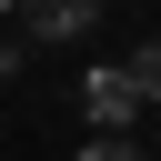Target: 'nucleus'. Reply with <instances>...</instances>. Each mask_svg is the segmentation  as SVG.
<instances>
[{"instance_id": "obj_5", "label": "nucleus", "mask_w": 161, "mask_h": 161, "mask_svg": "<svg viewBox=\"0 0 161 161\" xmlns=\"http://www.w3.org/2000/svg\"><path fill=\"white\" fill-rule=\"evenodd\" d=\"M10 70H20V40H10V30H0V80H10Z\"/></svg>"}, {"instance_id": "obj_6", "label": "nucleus", "mask_w": 161, "mask_h": 161, "mask_svg": "<svg viewBox=\"0 0 161 161\" xmlns=\"http://www.w3.org/2000/svg\"><path fill=\"white\" fill-rule=\"evenodd\" d=\"M0 10H10V0H0Z\"/></svg>"}, {"instance_id": "obj_2", "label": "nucleus", "mask_w": 161, "mask_h": 161, "mask_svg": "<svg viewBox=\"0 0 161 161\" xmlns=\"http://www.w3.org/2000/svg\"><path fill=\"white\" fill-rule=\"evenodd\" d=\"M20 20H30V40H80L101 20V0H20Z\"/></svg>"}, {"instance_id": "obj_1", "label": "nucleus", "mask_w": 161, "mask_h": 161, "mask_svg": "<svg viewBox=\"0 0 161 161\" xmlns=\"http://www.w3.org/2000/svg\"><path fill=\"white\" fill-rule=\"evenodd\" d=\"M80 111H91L101 131H121V121L141 111V91H131V70H91V80H80Z\"/></svg>"}, {"instance_id": "obj_3", "label": "nucleus", "mask_w": 161, "mask_h": 161, "mask_svg": "<svg viewBox=\"0 0 161 161\" xmlns=\"http://www.w3.org/2000/svg\"><path fill=\"white\" fill-rule=\"evenodd\" d=\"M121 70H131V91H141V101H161V40H151V50H131Z\"/></svg>"}, {"instance_id": "obj_4", "label": "nucleus", "mask_w": 161, "mask_h": 161, "mask_svg": "<svg viewBox=\"0 0 161 161\" xmlns=\"http://www.w3.org/2000/svg\"><path fill=\"white\" fill-rule=\"evenodd\" d=\"M80 161H131V141H91V151H80Z\"/></svg>"}]
</instances>
